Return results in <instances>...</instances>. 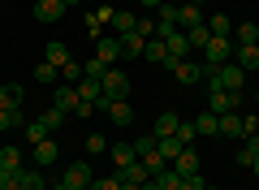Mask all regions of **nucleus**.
Masks as SVG:
<instances>
[{
  "label": "nucleus",
  "instance_id": "1",
  "mask_svg": "<svg viewBox=\"0 0 259 190\" xmlns=\"http://www.w3.org/2000/svg\"><path fill=\"white\" fill-rule=\"evenodd\" d=\"M207 82V112H216V117H225V112H238V100H242V91H225L221 82L203 78Z\"/></svg>",
  "mask_w": 259,
  "mask_h": 190
},
{
  "label": "nucleus",
  "instance_id": "2",
  "mask_svg": "<svg viewBox=\"0 0 259 190\" xmlns=\"http://www.w3.org/2000/svg\"><path fill=\"white\" fill-rule=\"evenodd\" d=\"M207 78L221 82L225 91H242V87H246V69H242V65H233V61H225V65H216V69H207Z\"/></svg>",
  "mask_w": 259,
  "mask_h": 190
},
{
  "label": "nucleus",
  "instance_id": "3",
  "mask_svg": "<svg viewBox=\"0 0 259 190\" xmlns=\"http://www.w3.org/2000/svg\"><path fill=\"white\" fill-rule=\"evenodd\" d=\"M52 108H61L65 117H78V108H82V95H78L74 82H61V87L52 91Z\"/></svg>",
  "mask_w": 259,
  "mask_h": 190
},
{
  "label": "nucleus",
  "instance_id": "4",
  "mask_svg": "<svg viewBox=\"0 0 259 190\" xmlns=\"http://www.w3.org/2000/svg\"><path fill=\"white\" fill-rule=\"evenodd\" d=\"M229 56H233V39H216L212 35L203 44V69H216V65H225Z\"/></svg>",
  "mask_w": 259,
  "mask_h": 190
},
{
  "label": "nucleus",
  "instance_id": "5",
  "mask_svg": "<svg viewBox=\"0 0 259 190\" xmlns=\"http://www.w3.org/2000/svg\"><path fill=\"white\" fill-rule=\"evenodd\" d=\"M100 87H104V95H108V100H125L130 78L117 69V65H108V69H104V78H100Z\"/></svg>",
  "mask_w": 259,
  "mask_h": 190
},
{
  "label": "nucleus",
  "instance_id": "6",
  "mask_svg": "<svg viewBox=\"0 0 259 190\" xmlns=\"http://www.w3.org/2000/svg\"><path fill=\"white\" fill-rule=\"evenodd\" d=\"M173 78L182 82V87H199V82L207 78V69H203V61H177L173 65Z\"/></svg>",
  "mask_w": 259,
  "mask_h": 190
},
{
  "label": "nucleus",
  "instance_id": "7",
  "mask_svg": "<svg viewBox=\"0 0 259 190\" xmlns=\"http://www.w3.org/2000/svg\"><path fill=\"white\" fill-rule=\"evenodd\" d=\"M61 181L69 190H91V164H65V173H61Z\"/></svg>",
  "mask_w": 259,
  "mask_h": 190
},
{
  "label": "nucleus",
  "instance_id": "8",
  "mask_svg": "<svg viewBox=\"0 0 259 190\" xmlns=\"http://www.w3.org/2000/svg\"><path fill=\"white\" fill-rule=\"evenodd\" d=\"M95 56H100L104 65H117L121 61V39L117 35H100L95 39Z\"/></svg>",
  "mask_w": 259,
  "mask_h": 190
},
{
  "label": "nucleus",
  "instance_id": "9",
  "mask_svg": "<svg viewBox=\"0 0 259 190\" xmlns=\"http://www.w3.org/2000/svg\"><path fill=\"white\" fill-rule=\"evenodd\" d=\"M65 9H69L65 0H35V18H39V22H61Z\"/></svg>",
  "mask_w": 259,
  "mask_h": 190
},
{
  "label": "nucleus",
  "instance_id": "10",
  "mask_svg": "<svg viewBox=\"0 0 259 190\" xmlns=\"http://www.w3.org/2000/svg\"><path fill=\"white\" fill-rule=\"evenodd\" d=\"M164 48H168V56L186 61V56H190V39H186V30H173V35H164Z\"/></svg>",
  "mask_w": 259,
  "mask_h": 190
},
{
  "label": "nucleus",
  "instance_id": "11",
  "mask_svg": "<svg viewBox=\"0 0 259 190\" xmlns=\"http://www.w3.org/2000/svg\"><path fill=\"white\" fill-rule=\"evenodd\" d=\"M233 61L242 65V69H259V44H233Z\"/></svg>",
  "mask_w": 259,
  "mask_h": 190
},
{
  "label": "nucleus",
  "instance_id": "12",
  "mask_svg": "<svg viewBox=\"0 0 259 190\" xmlns=\"http://www.w3.org/2000/svg\"><path fill=\"white\" fill-rule=\"evenodd\" d=\"M44 61H48V65H56V69H65V65H69V48H65L61 39H52V44L44 48Z\"/></svg>",
  "mask_w": 259,
  "mask_h": 190
},
{
  "label": "nucleus",
  "instance_id": "13",
  "mask_svg": "<svg viewBox=\"0 0 259 190\" xmlns=\"http://www.w3.org/2000/svg\"><path fill=\"white\" fill-rule=\"evenodd\" d=\"M177 126H182V117H177V112H160L156 126H151V134H156V138H168V134H177Z\"/></svg>",
  "mask_w": 259,
  "mask_h": 190
},
{
  "label": "nucleus",
  "instance_id": "14",
  "mask_svg": "<svg viewBox=\"0 0 259 190\" xmlns=\"http://www.w3.org/2000/svg\"><path fill=\"white\" fill-rule=\"evenodd\" d=\"M104 112H108V121H112V126H130V121H134V108H130L125 100H112Z\"/></svg>",
  "mask_w": 259,
  "mask_h": 190
},
{
  "label": "nucleus",
  "instance_id": "15",
  "mask_svg": "<svg viewBox=\"0 0 259 190\" xmlns=\"http://www.w3.org/2000/svg\"><path fill=\"white\" fill-rule=\"evenodd\" d=\"M61 160V147L52 143V138H44V143H35V164L44 169V164H56Z\"/></svg>",
  "mask_w": 259,
  "mask_h": 190
},
{
  "label": "nucleus",
  "instance_id": "16",
  "mask_svg": "<svg viewBox=\"0 0 259 190\" xmlns=\"http://www.w3.org/2000/svg\"><path fill=\"white\" fill-rule=\"evenodd\" d=\"M203 13H199V5H182L177 9V26H186V30H194V26H203Z\"/></svg>",
  "mask_w": 259,
  "mask_h": 190
},
{
  "label": "nucleus",
  "instance_id": "17",
  "mask_svg": "<svg viewBox=\"0 0 259 190\" xmlns=\"http://www.w3.org/2000/svg\"><path fill=\"white\" fill-rule=\"evenodd\" d=\"M233 44H259V22H238L233 26Z\"/></svg>",
  "mask_w": 259,
  "mask_h": 190
},
{
  "label": "nucleus",
  "instance_id": "18",
  "mask_svg": "<svg viewBox=\"0 0 259 190\" xmlns=\"http://www.w3.org/2000/svg\"><path fill=\"white\" fill-rule=\"evenodd\" d=\"M173 169L182 173V177H194V173H199V156H194V147H186V151L177 156V160H173Z\"/></svg>",
  "mask_w": 259,
  "mask_h": 190
},
{
  "label": "nucleus",
  "instance_id": "19",
  "mask_svg": "<svg viewBox=\"0 0 259 190\" xmlns=\"http://www.w3.org/2000/svg\"><path fill=\"white\" fill-rule=\"evenodd\" d=\"M117 177H121V181H139V186H143L151 173L143 169V160H134V164H117Z\"/></svg>",
  "mask_w": 259,
  "mask_h": 190
},
{
  "label": "nucleus",
  "instance_id": "20",
  "mask_svg": "<svg viewBox=\"0 0 259 190\" xmlns=\"http://www.w3.org/2000/svg\"><path fill=\"white\" fill-rule=\"evenodd\" d=\"M156 147H160V156H164L168 164H173L177 156L186 151V143H182V138H177V134H168V138H156Z\"/></svg>",
  "mask_w": 259,
  "mask_h": 190
},
{
  "label": "nucleus",
  "instance_id": "21",
  "mask_svg": "<svg viewBox=\"0 0 259 190\" xmlns=\"http://www.w3.org/2000/svg\"><path fill=\"white\" fill-rule=\"evenodd\" d=\"M221 134H225V138H246V130H242V117H238V112H225V117H221Z\"/></svg>",
  "mask_w": 259,
  "mask_h": 190
},
{
  "label": "nucleus",
  "instance_id": "22",
  "mask_svg": "<svg viewBox=\"0 0 259 190\" xmlns=\"http://www.w3.org/2000/svg\"><path fill=\"white\" fill-rule=\"evenodd\" d=\"M0 108H22V87L18 82H5L0 87Z\"/></svg>",
  "mask_w": 259,
  "mask_h": 190
},
{
  "label": "nucleus",
  "instance_id": "23",
  "mask_svg": "<svg viewBox=\"0 0 259 190\" xmlns=\"http://www.w3.org/2000/svg\"><path fill=\"white\" fill-rule=\"evenodd\" d=\"M18 181H22V190H48V181H44L39 169H18Z\"/></svg>",
  "mask_w": 259,
  "mask_h": 190
},
{
  "label": "nucleus",
  "instance_id": "24",
  "mask_svg": "<svg viewBox=\"0 0 259 190\" xmlns=\"http://www.w3.org/2000/svg\"><path fill=\"white\" fill-rule=\"evenodd\" d=\"M134 26H139V18H134V13H121V9H117V18H112V30H117V39L134 35Z\"/></svg>",
  "mask_w": 259,
  "mask_h": 190
},
{
  "label": "nucleus",
  "instance_id": "25",
  "mask_svg": "<svg viewBox=\"0 0 259 190\" xmlns=\"http://www.w3.org/2000/svg\"><path fill=\"white\" fill-rule=\"evenodd\" d=\"M108 151H112V164H134V160H139V151H134V143H112Z\"/></svg>",
  "mask_w": 259,
  "mask_h": 190
},
{
  "label": "nucleus",
  "instance_id": "26",
  "mask_svg": "<svg viewBox=\"0 0 259 190\" xmlns=\"http://www.w3.org/2000/svg\"><path fill=\"white\" fill-rule=\"evenodd\" d=\"M0 130H26L22 108H0Z\"/></svg>",
  "mask_w": 259,
  "mask_h": 190
},
{
  "label": "nucleus",
  "instance_id": "27",
  "mask_svg": "<svg viewBox=\"0 0 259 190\" xmlns=\"http://www.w3.org/2000/svg\"><path fill=\"white\" fill-rule=\"evenodd\" d=\"M194 130H199V134H221V117H216V112H199V117H194Z\"/></svg>",
  "mask_w": 259,
  "mask_h": 190
},
{
  "label": "nucleus",
  "instance_id": "28",
  "mask_svg": "<svg viewBox=\"0 0 259 190\" xmlns=\"http://www.w3.org/2000/svg\"><path fill=\"white\" fill-rule=\"evenodd\" d=\"M0 169H5V173H18L22 169V151H18V147H0Z\"/></svg>",
  "mask_w": 259,
  "mask_h": 190
},
{
  "label": "nucleus",
  "instance_id": "29",
  "mask_svg": "<svg viewBox=\"0 0 259 190\" xmlns=\"http://www.w3.org/2000/svg\"><path fill=\"white\" fill-rule=\"evenodd\" d=\"M207 30H212L216 39H229L233 35V22L225 18V13H216V18H207Z\"/></svg>",
  "mask_w": 259,
  "mask_h": 190
},
{
  "label": "nucleus",
  "instance_id": "30",
  "mask_svg": "<svg viewBox=\"0 0 259 190\" xmlns=\"http://www.w3.org/2000/svg\"><path fill=\"white\" fill-rule=\"evenodd\" d=\"M186 39H190V52H203V44L212 39V30H207V22H203V26H194V30H186Z\"/></svg>",
  "mask_w": 259,
  "mask_h": 190
},
{
  "label": "nucleus",
  "instance_id": "31",
  "mask_svg": "<svg viewBox=\"0 0 259 190\" xmlns=\"http://www.w3.org/2000/svg\"><path fill=\"white\" fill-rule=\"evenodd\" d=\"M143 48H147L143 35H125V39H121V56H143Z\"/></svg>",
  "mask_w": 259,
  "mask_h": 190
},
{
  "label": "nucleus",
  "instance_id": "32",
  "mask_svg": "<svg viewBox=\"0 0 259 190\" xmlns=\"http://www.w3.org/2000/svg\"><path fill=\"white\" fill-rule=\"evenodd\" d=\"M134 151H139V160H147L151 151H160V147H156V134H139V138H134Z\"/></svg>",
  "mask_w": 259,
  "mask_h": 190
},
{
  "label": "nucleus",
  "instance_id": "33",
  "mask_svg": "<svg viewBox=\"0 0 259 190\" xmlns=\"http://www.w3.org/2000/svg\"><path fill=\"white\" fill-rule=\"evenodd\" d=\"M56 73H61V69H56V65H48V61H39V65H35V82H44V87H52Z\"/></svg>",
  "mask_w": 259,
  "mask_h": 190
},
{
  "label": "nucleus",
  "instance_id": "34",
  "mask_svg": "<svg viewBox=\"0 0 259 190\" xmlns=\"http://www.w3.org/2000/svg\"><path fill=\"white\" fill-rule=\"evenodd\" d=\"M44 138H48V130H44V121H39V117H35V121H26V143L35 147V143H44Z\"/></svg>",
  "mask_w": 259,
  "mask_h": 190
},
{
  "label": "nucleus",
  "instance_id": "35",
  "mask_svg": "<svg viewBox=\"0 0 259 190\" xmlns=\"http://www.w3.org/2000/svg\"><path fill=\"white\" fill-rule=\"evenodd\" d=\"M39 121H44V130H48V134H52V130H61L65 112H61V108H48V112H44V117H39Z\"/></svg>",
  "mask_w": 259,
  "mask_h": 190
},
{
  "label": "nucleus",
  "instance_id": "36",
  "mask_svg": "<svg viewBox=\"0 0 259 190\" xmlns=\"http://www.w3.org/2000/svg\"><path fill=\"white\" fill-rule=\"evenodd\" d=\"M177 138H182L186 147H194V138H199V130H194V121H182V126H177Z\"/></svg>",
  "mask_w": 259,
  "mask_h": 190
},
{
  "label": "nucleus",
  "instance_id": "37",
  "mask_svg": "<svg viewBox=\"0 0 259 190\" xmlns=\"http://www.w3.org/2000/svg\"><path fill=\"white\" fill-rule=\"evenodd\" d=\"M104 69H108V65L95 56V61H87V65H82V78H104Z\"/></svg>",
  "mask_w": 259,
  "mask_h": 190
},
{
  "label": "nucleus",
  "instance_id": "38",
  "mask_svg": "<svg viewBox=\"0 0 259 190\" xmlns=\"http://www.w3.org/2000/svg\"><path fill=\"white\" fill-rule=\"evenodd\" d=\"M91 190H121V177H117V173H112V177H95Z\"/></svg>",
  "mask_w": 259,
  "mask_h": 190
},
{
  "label": "nucleus",
  "instance_id": "39",
  "mask_svg": "<svg viewBox=\"0 0 259 190\" xmlns=\"http://www.w3.org/2000/svg\"><path fill=\"white\" fill-rule=\"evenodd\" d=\"M61 78H69V82L78 87V82H82V65H78V61H69V65L61 69Z\"/></svg>",
  "mask_w": 259,
  "mask_h": 190
},
{
  "label": "nucleus",
  "instance_id": "40",
  "mask_svg": "<svg viewBox=\"0 0 259 190\" xmlns=\"http://www.w3.org/2000/svg\"><path fill=\"white\" fill-rule=\"evenodd\" d=\"M0 190H22L18 173H5V169H0Z\"/></svg>",
  "mask_w": 259,
  "mask_h": 190
},
{
  "label": "nucleus",
  "instance_id": "41",
  "mask_svg": "<svg viewBox=\"0 0 259 190\" xmlns=\"http://www.w3.org/2000/svg\"><path fill=\"white\" fill-rule=\"evenodd\" d=\"M87 151H95V156L108 151V138H104V134H91V138H87Z\"/></svg>",
  "mask_w": 259,
  "mask_h": 190
},
{
  "label": "nucleus",
  "instance_id": "42",
  "mask_svg": "<svg viewBox=\"0 0 259 190\" xmlns=\"http://www.w3.org/2000/svg\"><path fill=\"white\" fill-rule=\"evenodd\" d=\"M134 35H143V39H156V22L139 18V26H134Z\"/></svg>",
  "mask_w": 259,
  "mask_h": 190
},
{
  "label": "nucleus",
  "instance_id": "43",
  "mask_svg": "<svg viewBox=\"0 0 259 190\" xmlns=\"http://www.w3.org/2000/svg\"><path fill=\"white\" fill-rule=\"evenodd\" d=\"M242 130H246V138H250V134H259V112H250V117H242Z\"/></svg>",
  "mask_w": 259,
  "mask_h": 190
},
{
  "label": "nucleus",
  "instance_id": "44",
  "mask_svg": "<svg viewBox=\"0 0 259 190\" xmlns=\"http://www.w3.org/2000/svg\"><path fill=\"white\" fill-rule=\"evenodd\" d=\"M112 18H117V9H112V5H104V9H95V22H100V26H104V22H112Z\"/></svg>",
  "mask_w": 259,
  "mask_h": 190
},
{
  "label": "nucleus",
  "instance_id": "45",
  "mask_svg": "<svg viewBox=\"0 0 259 190\" xmlns=\"http://www.w3.org/2000/svg\"><path fill=\"white\" fill-rule=\"evenodd\" d=\"M121 190H143V186H139V181H121Z\"/></svg>",
  "mask_w": 259,
  "mask_h": 190
},
{
  "label": "nucleus",
  "instance_id": "46",
  "mask_svg": "<svg viewBox=\"0 0 259 190\" xmlns=\"http://www.w3.org/2000/svg\"><path fill=\"white\" fill-rule=\"evenodd\" d=\"M143 5H147V9H160V5H164V0H143Z\"/></svg>",
  "mask_w": 259,
  "mask_h": 190
},
{
  "label": "nucleus",
  "instance_id": "47",
  "mask_svg": "<svg viewBox=\"0 0 259 190\" xmlns=\"http://www.w3.org/2000/svg\"><path fill=\"white\" fill-rule=\"evenodd\" d=\"M250 173H255V177H259V156H255V160H250Z\"/></svg>",
  "mask_w": 259,
  "mask_h": 190
},
{
  "label": "nucleus",
  "instance_id": "48",
  "mask_svg": "<svg viewBox=\"0 0 259 190\" xmlns=\"http://www.w3.org/2000/svg\"><path fill=\"white\" fill-rule=\"evenodd\" d=\"M48 190H69V186H65V181H56V186H48Z\"/></svg>",
  "mask_w": 259,
  "mask_h": 190
},
{
  "label": "nucleus",
  "instance_id": "49",
  "mask_svg": "<svg viewBox=\"0 0 259 190\" xmlns=\"http://www.w3.org/2000/svg\"><path fill=\"white\" fill-rule=\"evenodd\" d=\"M65 5H82V0H65Z\"/></svg>",
  "mask_w": 259,
  "mask_h": 190
},
{
  "label": "nucleus",
  "instance_id": "50",
  "mask_svg": "<svg viewBox=\"0 0 259 190\" xmlns=\"http://www.w3.org/2000/svg\"><path fill=\"white\" fill-rule=\"evenodd\" d=\"M190 5H203V0H190Z\"/></svg>",
  "mask_w": 259,
  "mask_h": 190
},
{
  "label": "nucleus",
  "instance_id": "51",
  "mask_svg": "<svg viewBox=\"0 0 259 190\" xmlns=\"http://www.w3.org/2000/svg\"><path fill=\"white\" fill-rule=\"evenodd\" d=\"M255 104H259V91H255Z\"/></svg>",
  "mask_w": 259,
  "mask_h": 190
},
{
  "label": "nucleus",
  "instance_id": "52",
  "mask_svg": "<svg viewBox=\"0 0 259 190\" xmlns=\"http://www.w3.org/2000/svg\"><path fill=\"white\" fill-rule=\"evenodd\" d=\"M207 190H216V186H207Z\"/></svg>",
  "mask_w": 259,
  "mask_h": 190
}]
</instances>
